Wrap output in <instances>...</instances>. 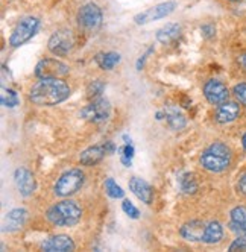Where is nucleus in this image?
Segmentation results:
<instances>
[{
	"label": "nucleus",
	"instance_id": "obj_32",
	"mask_svg": "<svg viewBox=\"0 0 246 252\" xmlns=\"http://www.w3.org/2000/svg\"><path fill=\"white\" fill-rule=\"evenodd\" d=\"M230 251H246V239L237 237V239L230 245Z\"/></svg>",
	"mask_w": 246,
	"mask_h": 252
},
{
	"label": "nucleus",
	"instance_id": "obj_6",
	"mask_svg": "<svg viewBox=\"0 0 246 252\" xmlns=\"http://www.w3.org/2000/svg\"><path fill=\"white\" fill-rule=\"evenodd\" d=\"M111 116V105L107 99L97 97L81 110V117L92 123H103Z\"/></svg>",
	"mask_w": 246,
	"mask_h": 252
},
{
	"label": "nucleus",
	"instance_id": "obj_17",
	"mask_svg": "<svg viewBox=\"0 0 246 252\" xmlns=\"http://www.w3.org/2000/svg\"><path fill=\"white\" fill-rule=\"evenodd\" d=\"M105 148L102 146H92L89 149H85L81 155H79V163L85 167H92L96 166L97 163H100L102 158L105 157Z\"/></svg>",
	"mask_w": 246,
	"mask_h": 252
},
{
	"label": "nucleus",
	"instance_id": "obj_35",
	"mask_svg": "<svg viewBox=\"0 0 246 252\" xmlns=\"http://www.w3.org/2000/svg\"><path fill=\"white\" fill-rule=\"evenodd\" d=\"M237 189L242 194L246 196V173H243L239 179V183H237Z\"/></svg>",
	"mask_w": 246,
	"mask_h": 252
},
{
	"label": "nucleus",
	"instance_id": "obj_9",
	"mask_svg": "<svg viewBox=\"0 0 246 252\" xmlns=\"http://www.w3.org/2000/svg\"><path fill=\"white\" fill-rule=\"evenodd\" d=\"M70 67L64 64L62 61L54 60V58H46L41 60L37 67H35V76L43 79V78H62L68 75Z\"/></svg>",
	"mask_w": 246,
	"mask_h": 252
},
{
	"label": "nucleus",
	"instance_id": "obj_21",
	"mask_svg": "<svg viewBox=\"0 0 246 252\" xmlns=\"http://www.w3.org/2000/svg\"><path fill=\"white\" fill-rule=\"evenodd\" d=\"M223 239V226L219 222H210L205 228L202 242L207 245H216Z\"/></svg>",
	"mask_w": 246,
	"mask_h": 252
},
{
	"label": "nucleus",
	"instance_id": "obj_10",
	"mask_svg": "<svg viewBox=\"0 0 246 252\" xmlns=\"http://www.w3.org/2000/svg\"><path fill=\"white\" fill-rule=\"evenodd\" d=\"M175 8H177V2H163L160 5H155L143 12H140L134 17V22L137 25H148L151 22H155V20H160V19H164V17L170 15Z\"/></svg>",
	"mask_w": 246,
	"mask_h": 252
},
{
	"label": "nucleus",
	"instance_id": "obj_30",
	"mask_svg": "<svg viewBox=\"0 0 246 252\" xmlns=\"http://www.w3.org/2000/svg\"><path fill=\"white\" fill-rule=\"evenodd\" d=\"M233 93H234L236 99L246 106V84H237L233 88Z\"/></svg>",
	"mask_w": 246,
	"mask_h": 252
},
{
	"label": "nucleus",
	"instance_id": "obj_34",
	"mask_svg": "<svg viewBox=\"0 0 246 252\" xmlns=\"http://www.w3.org/2000/svg\"><path fill=\"white\" fill-rule=\"evenodd\" d=\"M152 52H154V47H149V49L146 50V53H143V55L138 58V61H137V70H142V68H143V65H145V61L148 60V57L151 55Z\"/></svg>",
	"mask_w": 246,
	"mask_h": 252
},
{
	"label": "nucleus",
	"instance_id": "obj_1",
	"mask_svg": "<svg viewBox=\"0 0 246 252\" xmlns=\"http://www.w3.org/2000/svg\"><path fill=\"white\" fill-rule=\"evenodd\" d=\"M70 96V87L61 78H43L35 84L31 92L29 99L38 106H54Z\"/></svg>",
	"mask_w": 246,
	"mask_h": 252
},
{
	"label": "nucleus",
	"instance_id": "obj_28",
	"mask_svg": "<svg viewBox=\"0 0 246 252\" xmlns=\"http://www.w3.org/2000/svg\"><path fill=\"white\" fill-rule=\"evenodd\" d=\"M122 210L125 211V214H128L131 219H138L140 218V211L134 207V204L128 199H125L122 202Z\"/></svg>",
	"mask_w": 246,
	"mask_h": 252
},
{
	"label": "nucleus",
	"instance_id": "obj_18",
	"mask_svg": "<svg viewBox=\"0 0 246 252\" xmlns=\"http://www.w3.org/2000/svg\"><path fill=\"white\" fill-rule=\"evenodd\" d=\"M164 117L167 120V125L170 126L173 131H181V129L185 128V125H187V120H185L184 114L178 110L177 106H173V105L166 106Z\"/></svg>",
	"mask_w": 246,
	"mask_h": 252
},
{
	"label": "nucleus",
	"instance_id": "obj_38",
	"mask_svg": "<svg viewBox=\"0 0 246 252\" xmlns=\"http://www.w3.org/2000/svg\"><path fill=\"white\" fill-rule=\"evenodd\" d=\"M242 145H243V149L246 152V132L243 134V138H242Z\"/></svg>",
	"mask_w": 246,
	"mask_h": 252
},
{
	"label": "nucleus",
	"instance_id": "obj_12",
	"mask_svg": "<svg viewBox=\"0 0 246 252\" xmlns=\"http://www.w3.org/2000/svg\"><path fill=\"white\" fill-rule=\"evenodd\" d=\"M129 190L137 196V199H140L145 204H152L154 201V190L152 187L145 181V179L138 178V176H132L129 179Z\"/></svg>",
	"mask_w": 246,
	"mask_h": 252
},
{
	"label": "nucleus",
	"instance_id": "obj_36",
	"mask_svg": "<svg viewBox=\"0 0 246 252\" xmlns=\"http://www.w3.org/2000/svg\"><path fill=\"white\" fill-rule=\"evenodd\" d=\"M103 148H105V152H107V154H114L116 152V146H114L113 141H105Z\"/></svg>",
	"mask_w": 246,
	"mask_h": 252
},
{
	"label": "nucleus",
	"instance_id": "obj_25",
	"mask_svg": "<svg viewBox=\"0 0 246 252\" xmlns=\"http://www.w3.org/2000/svg\"><path fill=\"white\" fill-rule=\"evenodd\" d=\"M180 184H181V190L185 194H195L198 191V183L193 175L185 173L181 179H180Z\"/></svg>",
	"mask_w": 246,
	"mask_h": 252
},
{
	"label": "nucleus",
	"instance_id": "obj_31",
	"mask_svg": "<svg viewBox=\"0 0 246 252\" xmlns=\"http://www.w3.org/2000/svg\"><path fill=\"white\" fill-rule=\"evenodd\" d=\"M230 229L236 234L237 237L246 239V223H239V222H233V220H231Z\"/></svg>",
	"mask_w": 246,
	"mask_h": 252
},
{
	"label": "nucleus",
	"instance_id": "obj_27",
	"mask_svg": "<svg viewBox=\"0 0 246 252\" xmlns=\"http://www.w3.org/2000/svg\"><path fill=\"white\" fill-rule=\"evenodd\" d=\"M103 90H105V84L100 79H96V81L90 82V85L87 87V97L94 100L103 93Z\"/></svg>",
	"mask_w": 246,
	"mask_h": 252
},
{
	"label": "nucleus",
	"instance_id": "obj_19",
	"mask_svg": "<svg viewBox=\"0 0 246 252\" xmlns=\"http://www.w3.org/2000/svg\"><path fill=\"white\" fill-rule=\"evenodd\" d=\"M180 35H181V25H178V23H167L161 29H158L156 40L160 41V43H163V44H169V43L177 40Z\"/></svg>",
	"mask_w": 246,
	"mask_h": 252
},
{
	"label": "nucleus",
	"instance_id": "obj_39",
	"mask_svg": "<svg viewBox=\"0 0 246 252\" xmlns=\"http://www.w3.org/2000/svg\"><path fill=\"white\" fill-rule=\"evenodd\" d=\"M123 140H125V145H129V143H131V137H128L126 134L123 135Z\"/></svg>",
	"mask_w": 246,
	"mask_h": 252
},
{
	"label": "nucleus",
	"instance_id": "obj_26",
	"mask_svg": "<svg viewBox=\"0 0 246 252\" xmlns=\"http://www.w3.org/2000/svg\"><path fill=\"white\" fill-rule=\"evenodd\" d=\"M117 152L120 154V161H122V164L123 166H126V167H131L132 164V158H134V146L131 145H125V146H120L117 148Z\"/></svg>",
	"mask_w": 246,
	"mask_h": 252
},
{
	"label": "nucleus",
	"instance_id": "obj_14",
	"mask_svg": "<svg viewBox=\"0 0 246 252\" xmlns=\"http://www.w3.org/2000/svg\"><path fill=\"white\" fill-rule=\"evenodd\" d=\"M41 249L47 252H70L75 251V243L68 236H54L41 243Z\"/></svg>",
	"mask_w": 246,
	"mask_h": 252
},
{
	"label": "nucleus",
	"instance_id": "obj_3",
	"mask_svg": "<svg viewBox=\"0 0 246 252\" xmlns=\"http://www.w3.org/2000/svg\"><path fill=\"white\" fill-rule=\"evenodd\" d=\"M47 219L55 226H73L81 220L82 210L75 201H61L55 205H52L47 213Z\"/></svg>",
	"mask_w": 246,
	"mask_h": 252
},
{
	"label": "nucleus",
	"instance_id": "obj_13",
	"mask_svg": "<svg viewBox=\"0 0 246 252\" xmlns=\"http://www.w3.org/2000/svg\"><path fill=\"white\" fill-rule=\"evenodd\" d=\"M14 181H15V186L19 189V191L28 197L33 193L35 190V179H33V175L32 172H29L28 169L25 167H20L17 169L15 173H14Z\"/></svg>",
	"mask_w": 246,
	"mask_h": 252
},
{
	"label": "nucleus",
	"instance_id": "obj_23",
	"mask_svg": "<svg viewBox=\"0 0 246 252\" xmlns=\"http://www.w3.org/2000/svg\"><path fill=\"white\" fill-rule=\"evenodd\" d=\"M105 191H107V194L110 197H113V199H122L123 196H125V190H123L113 178H107L105 179Z\"/></svg>",
	"mask_w": 246,
	"mask_h": 252
},
{
	"label": "nucleus",
	"instance_id": "obj_8",
	"mask_svg": "<svg viewBox=\"0 0 246 252\" xmlns=\"http://www.w3.org/2000/svg\"><path fill=\"white\" fill-rule=\"evenodd\" d=\"M73 47V33L70 29H58L47 41V49L57 57H65Z\"/></svg>",
	"mask_w": 246,
	"mask_h": 252
},
{
	"label": "nucleus",
	"instance_id": "obj_4",
	"mask_svg": "<svg viewBox=\"0 0 246 252\" xmlns=\"http://www.w3.org/2000/svg\"><path fill=\"white\" fill-rule=\"evenodd\" d=\"M85 175L81 169H72L60 176L54 186V193L60 197H67L75 194L84 186Z\"/></svg>",
	"mask_w": 246,
	"mask_h": 252
},
{
	"label": "nucleus",
	"instance_id": "obj_7",
	"mask_svg": "<svg viewBox=\"0 0 246 252\" xmlns=\"http://www.w3.org/2000/svg\"><path fill=\"white\" fill-rule=\"evenodd\" d=\"M103 15L96 3H87L78 12V25L87 32H96L102 26Z\"/></svg>",
	"mask_w": 246,
	"mask_h": 252
},
{
	"label": "nucleus",
	"instance_id": "obj_37",
	"mask_svg": "<svg viewBox=\"0 0 246 252\" xmlns=\"http://www.w3.org/2000/svg\"><path fill=\"white\" fill-rule=\"evenodd\" d=\"M239 64L246 70V53H242V55L239 57Z\"/></svg>",
	"mask_w": 246,
	"mask_h": 252
},
{
	"label": "nucleus",
	"instance_id": "obj_2",
	"mask_svg": "<svg viewBox=\"0 0 246 252\" xmlns=\"http://www.w3.org/2000/svg\"><path fill=\"white\" fill-rule=\"evenodd\" d=\"M199 163L208 172L220 173L226 170L231 164V149L225 143L216 141L202 152Z\"/></svg>",
	"mask_w": 246,
	"mask_h": 252
},
{
	"label": "nucleus",
	"instance_id": "obj_15",
	"mask_svg": "<svg viewBox=\"0 0 246 252\" xmlns=\"http://www.w3.org/2000/svg\"><path fill=\"white\" fill-rule=\"evenodd\" d=\"M205 228H207V225H204L201 220H191V222H187L181 226L180 234H181V237H184L185 240L202 242L204 234H205Z\"/></svg>",
	"mask_w": 246,
	"mask_h": 252
},
{
	"label": "nucleus",
	"instance_id": "obj_20",
	"mask_svg": "<svg viewBox=\"0 0 246 252\" xmlns=\"http://www.w3.org/2000/svg\"><path fill=\"white\" fill-rule=\"evenodd\" d=\"M26 219H28V211L25 208H15V210L9 211L8 218H6V228H5V231L20 229L25 225Z\"/></svg>",
	"mask_w": 246,
	"mask_h": 252
},
{
	"label": "nucleus",
	"instance_id": "obj_33",
	"mask_svg": "<svg viewBox=\"0 0 246 252\" xmlns=\"http://www.w3.org/2000/svg\"><path fill=\"white\" fill-rule=\"evenodd\" d=\"M201 32H202V35L205 38H212V37H215V33H216V28L213 25H202Z\"/></svg>",
	"mask_w": 246,
	"mask_h": 252
},
{
	"label": "nucleus",
	"instance_id": "obj_29",
	"mask_svg": "<svg viewBox=\"0 0 246 252\" xmlns=\"http://www.w3.org/2000/svg\"><path fill=\"white\" fill-rule=\"evenodd\" d=\"M231 220L246 223V207H236L231 210Z\"/></svg>",
	"mask_w": 246,
	"mask_h": 252
},
{
	"label": "nucleus",
	"instance_id": "obj_40",
	"mask_svg": "<svg viewBox=\"0 0 246 252\" xmlns=\"http://www.w3.org/2000/svg\"><path fill=\"white\" fill-rule=\"evenodd\" d=\"M230 2H242V0H230Z\"/></svg>",
	"mask_w": 246,
	"mask_h": 252
},
{
	"label": "nucleus",
	"instance_id": "obj_24",
	"mask_svg": "<svg viewBox=\"0 0 246 252\" xmlns=\"http://www.w3.org/2000/svg\"><path fill=\"white\" fill-rule=\"evenodd\" d=\"M0 100H2V105L3 106H8V108H14L19 105L20 99H19V94H17L14 90L11 88H2V94H0Z\"/></svg>",
	"mask_w": 246,
	"mask_h": 252
},
{
	"label": "nucleus",
	"instance_id": "obj_16",
	"mask_svg": "<svg viewBox=\"0 0 246 252\" xmlns=\"http://www.w3.org/2000/svg\"><path fill=\"white\" fill-rule=\"evenodd\" d=\"M240 116V106L236 102H225L219 105L217 111H216V122L226 125L234 122Z\"/></svg>",
	"mask_w": 246,
	"mask_h": 252
},
{
	"label": "nucleus",
	"instance_id": "obj_22",
	"mask_svg": "<svg viewBox=\"0 0 246 252\" xmlns=\"http://www.w3.org/2000/svg\"><path fill=\"white\" fill-rule=\"evenodd\" d=\"M120 55L116 52H107V53H97L94 57V61L102 70H113L120 63Z\"/></svg>",
	"mask_w": 246,
	"mask_h": 252
},
{
	"label": "nucleus",
	"instance_id": "obj_11",
	"mask_svg": "<svg viewBox=\"0 0 246 252\" xmlns=\"http://www.w3.org/2000/svg\"><path fill=\"white\" fill-rule=\"evenodd\" d=\"M204 94L207 100L213 105H222L230 97V92H228L226 85L219 79H210L204 85Z\"/></svg>",
	"mask_w": 246,
	"mask_h": 252
},
{
	"label": "nucleus",
	"instance_id": "obj_5",
	"mask_svg": "<svg viewBox=\"0 0 246 252\" xmlns=\"http://www.w3.org/2000/svg\"><path fill=\"white\" fill-rule=\"evenodd\" d=\"M40 29V20L37 17H25L19 23H17L15 29L12 31L9 37V44L12 47H19L25 43H28L35 33Z\"/></svg>",
	"mask_w": 246,
	"mask_h": 252
}]
</instances>
